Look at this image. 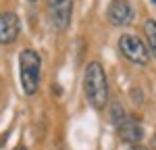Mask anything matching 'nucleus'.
<instances>
[{
    "label": "nucleus",
    "mask_w": 156,
    "mask_h": 150,
    "mask_svg": "<svg viewBox=\"0 0 156 150\" xmlns=\"http://www.w3.org/2000/svg\"><path fill=\"white\" fill-rule=\"evenodd\" d=\"M83 92H85L87 102L98 111H102L108 104V81H106V73H104L100 62L94 61L85 67Z\"/></svg>",
    "instance_id": "1"
},
{
    "label": "nucleus",
    "mask_w": 156,
    "mask_h": 150,
    "mask_svg": "<svg viewBox=\"0 0 156 150\" xmlns=\"http://www.w3.org/2000/svg\"><path fill=\"white\" fill-rule=\"evenodd\" d=\"M40 73H42L40 54L31 48H25L19 54V79L25 96H34L40 90Z\"/></svg>",
    "instance_id": "2"
},
{
    "label": "nucleus",
    "mask_w": 156,
    "mask_h": 150,
    "mask_svg": "<svg viewBox=\"0 0 156 150\" xmlns=\"http://www.w3.org/2000/svg\"><path fill=\"white\" fill-rule=\"evenodd\" d=\"M119 50L127 61L137 65V67H146L150 62V50L137 36L123 34L119 38Z\"/></svg>",
    "instance_id": "3"
},
{
    "label": "nucleus",
    "mask_w": 156,
    "mask_h": 150,
    "mask_svg": "<svg viewBox=\"0 0 156 150\" xmlns=\"http://www.w3.org/2000/svg\"><path fill=\"white\" fill-rule=\"evenodd\" d=\"M48 17L56 31H67L73 19V0H48Z\"/></svg>",
    "instance_id": "4"
},
{
    "label": "nucleus",
    "mask_w": 156,
    "mask_h": 150,
    "mask_svg": "<svg viewBox=\"0 0 156 150\" xmlns=\"http://www.w3.org/2000/svg\"><path fill=\"white\" fill-rule=\"evenodd\" d=\"M108 21L117 27H125L133 21V6L127 0H110L108 4Z\"/></svg>",
    "instance_id": "5"
},
{
    "label": "nucleus",
    "mask_w": 156,
    "mask_h": 150,
    "mask_svg": "<svg viewBox=\"0 0 156 150\" xmlns=\"http://www.w3.org/2000/svg\"><path fill=\"white\" fill-rule=\"evenodd\" d=\"M21 31V21L15 12H0V44H12Z\"/></svg>",
    "instance_id": "6"
},
{
    "label": "nucleus",
    "mask_w": 156,
    "mask_h": 150,
    "mask_svg": "<svg viewBox=\"0 0 156 150\" xmlns=\"http://www.w3.org/2000/svg\"><path fill=\"white\" fill-rule=\"evenodd\" d=\"M117 131H119V138L123 142H127V144H137L142 138H144V129H142V125L140 121H135L133 117H125L119 125H117Z\"/></svg>",
    "instance_id": "7"
},
{
    "label": "nucleus",
    "mask_w": 156,
    "mask_h": 150,
    "mask_svg": "<svg viewBox=\"0 0 156 150\" xmlns=\"http://www.w3.org/2000/svg\"><path fill=\"white\" fill-rule=\"evenodd\" d=\"M144 36H146V42H148L150 54L156 59V21L154 19H148L144 23Z\"/></svg>",
    "instance_id": "8"
},
{
    "label": "nucleus",
    "mask_w": 156,
    "mask_h": 150,
    "mask_svg": "<svg viewBox=\"0 0 156 150\" xmlns=\"http://www.w3.org/2000/svg\"><path fill=\"white\" fill-rule=\"evenodd\" d=\"M125 117H127V112L123 111V104H121L119 100L112 102V104H110V121H112L115 125H119Z\"/></svg>",
    "instance_id": "9"
},
{
    "label": "nucleus",
    "mask_w": 156,
    "mask_h": 150,
    "mask_svg": "<svg viewBox=\"0 0 156 150\" xmlns=\"http://www.w3.org/2000/svg\"><path fill=\"white\" fill-rule=\"evenodd\" d=\"M131 150H148V148H144V146H140V144H135V146H131Z\"/></svg>",
    "instance_id": "10"
},
{
    "label": "nucleus",
    "mask_w": 156,
    "mask_h": 150,
    "mask_svg": "<svg viewBox=\"0 0 156 150\" xmlns=\"http://www.w3.org/2000/svg\"><path fill=\"white\" fill-rule=\"evenodd\" d=\"M152 150H156V134H154V138H152Z\"/></svg>",
    "instance_id": "11"
},
{
    "label": "nucleus",
    "mask_w": 156,
    "mask_h": 150,
    "mask_svg": "<svg viewBox=\"0 0 156 150\" xmlns=\"http://www.w3.org/2000/svg\"><path fill=\"white\" fill-rule=\"evenodd\" d=\"M15 150H27V148H25V146H17Z\"/></svg>",
    "instance_id": "12"
},
{
    "label": "nucleus",
    "mask_w": 156,
    "mask_h": 150,
    "mask_svg": "<svg viewBox=\"0 0 156 150\" xmlns=\"http://www.w3.org/2000/svg\"><path fill=\"white\" fill-rule=\"evenodd\" d=\"M29 2H37V0H29Z\"/></svg>",
    "instance_id": "13"
},
{
    "label": "nucleus",
    "mask_w": 156,
    "mask_h": 150,
    "mask_svg": "<svg viewBox=\"0 0 156 150\" xmlns=\"http://www.w3.org/2000/svg\"><path fill=\"white\" fill-rule=\"evenodd\" d=\"M152 2H154V4H156V0H152Z\"/></svg>",
    "instance_id": "14"
}]
</instances>
